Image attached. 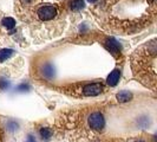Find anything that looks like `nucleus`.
<instances>
[{
  "mask_svg": "<svg viewBox=\"0 0 157 142\" xmlns=\"http://www.w3.org/2000/svg\"><path fill=\"white\" fill-rule=\"evenodd\" d=\"M87 122H89L90 128H92L94 130H97V132H101L103 128H104V126H105L104 116H103L102 112H99V111L92 112L89 116V118H87Z\"/></svg>",
  "mask_w": 157,
  "mask_h": 142,
  "instance_id": "nucleus-4",
  "label": "nucleus"
},
{
  "mask_svg": "<svg viewBox=\"0 0 157 142\" xmlns=\"http://www.w3.org/2000/svg\"><path fill=\"white\" fill-rule=\"evenodd\" d=\"M105 45L112 55L118 56L121 53V46L118 45V43L113 38H106L105 39Z\"/></svg>",
  "mask_w": 157,
  "mask_h": 142,
  "instance_id": "nucleus-6",
  "label": "nucleus"
},
{
  "mask_svg": "<svg viewBox=\"0 0 157 142\" xmlns=\"http://www.w3.org/2000/svg\"><path fill=\"white\" fill-rule=\"evenodd\" d=\"M156 0H102L94 17L104 30L118 34H134L155 22Z\"/></svg>",
  "mask_w": 157,
  "mask_h": 142,
  "instance_id": "nucleus-1",
  "label": "nucleus"
},
{
  "mask_svg": "<svg viewBox=\"0 0 157 142\" xmlns=\"http://www.w3.org/2000/svg\"><path fill=\"white\" fill-rule=\"evenodd\" d=\"M119 77H121V70L119 69H115L108 76V84L110 87H115L118 83V81H119Z\"/></svg>",
  "mask_w": 157,
  "mask_h": 142,
  "instance_id": "nucleus-7",
  "label": "nucleus"
},
{
  "mask_svg": "<svg viewBox=\"0 0 157 142\" xmlns=\"http://www.w3.org/2000/svg\"><path fill=\"white\" fill-rule=\"evenodd\" d=\"M132 142H144L143 140H135V141H132Z\"/></svg>",
  "mask_w": 157,
  "mask_h": 142,
  "instance_id": "nucleus-14",
  "label": "nucleus"
},
{
  "mask_svg": "<svg viewBox=\"0 0 157 142\" xmlns=\"http://www.w3.org/2000/svg\"><path fill=\"white\" fill-rule=\"evenodd\" d=\"M14 10L37 41L60 36L73 14L71 0H17Z\"/></svg>",
  "mask_w": 157,
  "mask_h": 142,
  "instance_id": "nucleus-2",
  "label": "nucleus"
},
{
  "mask_svg": "<svg viewBox=\"0 0 157 142\" xmlns=\"http://www.w3.org/2000/svg\"><path fill=\"white\" fill-rule=\"evenodd\" d=\"M157 40L152 38L136 49L131 56V68L134 75L140 78L145 85L155 88V75H156V53Z\"/></svg>",
  "mask_w": 157,
  "mask_h": 142,
  "instance_id": "nucleus-3",
  "label": "nucleus"
},
{
  "mask_svg": "<svg viewBox=\"0 0 157 142\" xmlns=\"http://www.w3.org/2000/svg\"><path fill=\"white\" fill-rule=\"evenodd\" d=\"M103 91V85L101 83H90V84H85L82 93L85 96H97Z\"/></svg>",
  "mask_w": 157,
  "mask_h": 142,
  "instance_id": "nucleus-5",
  "label": "nucleus"
},
{
  "mask_svg": "<svg viewBox=\"0 0 157 142\" xmlns=\"http://www.w3.org/2000/svg\"><path fill=\"white\" fill-rule=\"evenodd\" d=\"M39 134H40V137H41L43 140L48 141V140L51 139V136H52V129H50V128H47V127H43V128H40Z\"/></svg>",
  "mask_w": 157,
  "mask_h": 142,
  "instance_id": "nucleus-8",
  "label": "nucleus"
},
{
  "mask_svg": "<svg viewBox=\"0 0 157 142\" xmlns=\"http://www.w3.org/2000/svg\"><path fill=\"white\" fill-rule=\"evenodd\" d=\"M131 97H132V95L130 94L129 91H121L117 95V100L119 102H128V101L131 100Z\"/></svg>",
  "mask_w": 157,
  "mask_h": 142,
  "instance_id": "nucleus-10",
  "label": "nucleus"
},
{
  "mask_svg": "<svg viewBox=\"0 0 157 142\" xmlns=\"http://www.w3.org/2000/svg\"><path fill=\"white\" fill-rule=\"evenodd\" d=\"M27 142H36V140H34V137H33V136H29Z\"/></svg>",
  "mask_w": 157,
  "mask_h": 142,
  "instance_id": "nucleus-13",
  "label": "nucleus"
},
{
  "mask_svg": "<svg viewBox=\"0 0 157 142\" xmlns=\"http://www.w3.org/2000/svg\"><path fill=\"white\" fill-rule=\"evenodd\" d=\"M2 25L6 27V29H13L14 26H16V20L13 19V18H4L2 19Z\"/></svg>",
  "mask_w": 157,
  "mask_h": 142,
  "instance_id": "nucleus-11",
  "label": "nucleus"
},
{
  "mask_svg": "<svg viewBox=\"0 0 157 142\" xmlns=\"http://www.w3.org/2000/svg\"><path fill=\"white\" fill-rule=\"evenodd\" d=\"M13 53H14V52H13V50H11V49H1V50H0V63H1V62H5V61L8 59Z\"/></svg>",
  "mask_w": 157,
  "mask_h": 142,
  "instance_id": "nucleus-9",
  "label": "nucleus"
},
{
  "mask_svg": "<svg viewBox=\"0 0 157 142\" xmlns=\"http://www.w3.org/2000/svg\"><path fill=\"white\" fill-rule=\"evenodd\" d=\"M44 75L46 76L47 78H51L53 76V69H52V66L50 64H46L44 66Z\"/></svg>",
  "mask_w": 157,
  "mask_h": 142,
  "instance_id": "nucleus-12",
  "label": "nucleus"
}]
</instances>
